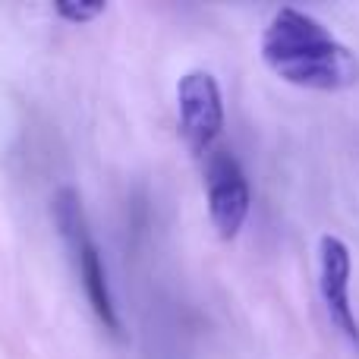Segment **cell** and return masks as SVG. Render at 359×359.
Segmentation results:
<instances>
[{
	"label": "cell",
	"mask_w": 359,
	"mask_h": 359,
	"mask_svg": "<svg viewBox=\"0 0 359 359\" xmlns=\"http://www.w3.org/2000/svg\"><path fill=\"white\" fill-rule=\"evenodd\" d=\"M262 60L278 79L309 92H347L359 82V57L297 6H280L268 19Z\"/></svg>",
	"instance_id": "obj_1"
},
{
	"label": "cell",
	"mask_w": 359,
	"mask_h": 359,
	"mask_svg": "<svg viewBox=\"0 0 359 359\" xmlns=\"http://www.w3.org/2000/svg\"><path fill=\"white\" fill-rule=\"evenodd\" d=\"M54 221H57V230H60L63 243H67L69 255H73L76 274H79L82 290H86V297H88V303H92L98 322L104 325L114 337H123V325H120L117 306H114V297H111L104 262H101L98 246H95L92 233H88L82 198L73 186H63V189L54 196Z\"/></svg>",
	"instance_id": "obj_2"
},
{
	"label": "cell",
	"mask_w": 359,
	"mask_h": 359,
	"mask_svg": "<svg viewBox=\"0 0 359 359\" xmlns=\"http://www.w3.org/2000/svg\"><path fill=\"white\" fill-rule=\"evenodd\" d=\"M177 117L183 142L196 158H208L224 133L221 86L208 69H189L177 82Z\"/></svg>",
	"instance_id": "obj_3"
},
{
	"label": "cell",
	"mask_w": 359,
	"mask_h": 359,
	"mask_svg": "<svg viewBox=\"0 0 359 359\" xmlns=\"http://www.w3.org/2000/svg\"><path fill=\"white\" fill-rule=\"evenodd\" d=\"M205 189H208V217L221 240H233L249 215V180L240 161L227 149H215L205 158Z\"/></svg>",
	"instance_id": "obj_4"
},
{
	"label": "cell",
	"mask_w": 359,
	"mask_h": 359,
	"mask_svg": "<svg viewBox=\"0 0 359 359\" xmlns=\"http://www.w3.org/2000/svg\"><path fill=\"white\" fill-rule=\"evenodd\" d=\"M350 274H353V259L341 236L325 233L318 240V287L328 309L331 322L344 331L350 344L359 347V318L350 303Z\"/></svg>",
	"instance_id": "obj_5"
},
{
	"label": "cell",
	"mask_w": 359,
	"mask_h": 359,
	"mask_svg": "<svg viewBox=\"0 0 359 359\" xmlns=\"http://www.w3.org/2000/svg\"><path fill=\"white\" fill-rule=\"evenodd\" d=\"M54 13L60 19H67V22L82 25V22H92L95 16H101V13H104V4H76V0H60V4H54Z\"/></svg>",
	"instance_id": "obj_6"
}]
</instances>
